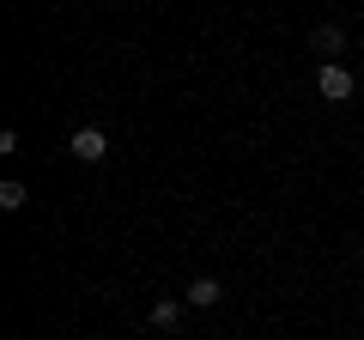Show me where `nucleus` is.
Returning a JSON list of instances; mask_svg holds the SVG:
<instances>
[{
	"label": "nucleus",
	"mask_w": 364,
	"mask_h": 340,
	"mask_svg": "<svg viewBox=\"0 0 364 340\" xmlns=\"http://www.w3.org/2000/svg\"><path fill=\"white\" fill-rule=\"evenodd\" d=\"M316 92H322L328 104H346V97H352V73H346L340 61H322V73H316Z\"/></svg>",
	"instance_id": "f257e3e1"
},
{
	"label": "nucleus",
	"mask_w": 364,
	"mask_h": 340,
	"mask_svg": "<svg viewBox=\"0 0 364 340\" xmlns=\"http://www.w3.org/2000/svg\"><path fill=\"white\" fill-rule=\"evenodd\" d=\"M67 152H73L79 164H97V158L109 152V134H104V128H73V140H67Z\"/></svg>",
	"instance_id": "f03ea898"
},
{
	"label": "nucleus",
	"mask_w": 364,
	"mask_h": 340,
	"mask_svg": "<svg viewBox=\"0 0 364 340\" xmlns=\"http://www.w3.org/2000/svg\"><path fill=\"white\" fill-rule=\"evenodd\" d=\"M225 298V286L213 274H200V280H188V292H182V304H195V310H213V304Z\"/></svg>",
	"instance_id": "7ed1b4c3"
},
{
	"label": "nucleus",
	"mask_w": 364,
	"mask_h": 340,
	"mask_svg": "<svg viewBox=\"0 0 364 340\" xmlns=\"http://www.w3.org/2000/svg\"><path fill=\"white\" fill-rule=\"evenodd\" d=\"M310 43H316L322 55H328V61H334V55L346 49V31H340V25H316V37H310Z\"/></svg>",
	"instance_id": "20e7f679"
},
{
	"label": "nucleus",
	"mask_w": 364,
	"mask_h": 340,
	"mask_svg": "<svg viewBox=\"0 0 364 340\" xmlns=\"http://www.w3.org/2000/svg\"><path fill=\"white\" fill-rule=\"evenodd\" d=\"M176 322H182V304H176V298L152 304V328H158V334H170V328H176Z\"/></svg>",
	"instance_id": "39448f33"
},
{
	"label": "nucleus",
	"mask_w": 364,
	"mask_h": 340,
	"mask_svg": "<svg viewBox=\"0 0 364 340\" xmlns=\"http://www.w3.org/2000/svg\"><path fill=\"white\" fill-rule=\"evenodd\" d=\"M25 195H31L25 183H0V207H6V213H18V207H25Z\"/></svg>",
	"instance_id": "423d86ee"
}]
</instances>
